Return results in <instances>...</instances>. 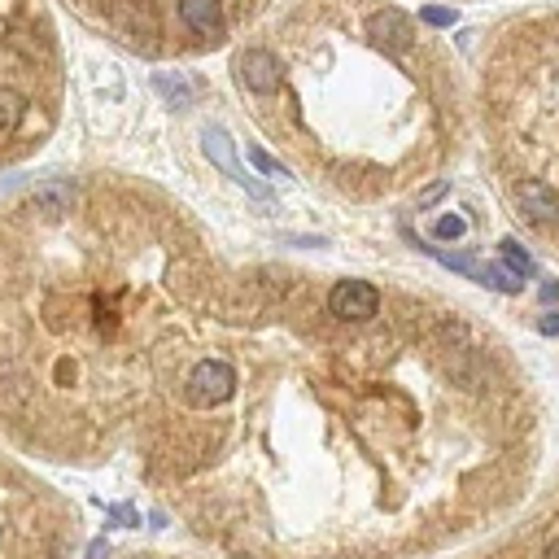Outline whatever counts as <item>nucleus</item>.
I'll return each mask as SVG.
<instances>
[{
    "label": "nucleus",
    "instance_id": "nucleus-1",
    "mask_svg": "<svg viewBox=\"0 0 559 559\" xmlns=\"http://www.w3.org/2000/svg\"><path fill=\"white\" fill-rule=\"evenodd\" d=\"M271 123L350 201H389L446 171L468 136L450 44L394 0H297L263 44Z\"/></svg>",
    "mask_w": 559,
    "mask_h": 559
},
{
    "label": "nucleus",
    "instance_id": "nucleus-2",
    "mask_svg": "<svg viewBox=\"0 0 559 559\" xmlns=\"http://www.w3.org/2000/svg\"><path fill=\"white\" fill-rule=\"evenodd\" d=\"M477 114L511 219L559 263V5L520 9L481 31Z\"/></svg>",
    "mask_w": 559,
    "mask_h": 559
},
{
    "label": "nucleus",
    "instance_id": "nucleus-3",
    "mask_svg": "<svg viewBox=\"0 0 559 559\" xmlns=\"http://www.w3.org/2000/svg\"><path fill=\"white\" fill-rule=\"evenodd\" d=\"M468 559H559V481L507 533H498Z\"/></svg>",
    "mask_w": 559,
    "mask_h": 559
},
{
    "label": "nucleus",
    "instance_id": "nucleus-4",
    "mask_svg": "<svg viewBox=\"0 0 559 559\" xmlns=\"http://www.w3.org/2000/svg\"><path fill=\"white\" fill-rule=\"evenodd\" d=\"M236 389H241V372L228 359H219V354H206V359H197L184 372L180 402L188 411H214V407H228Z\"/></svg>",
    "mask_w": 559,
    "mask_h": 559
},
{
    "label": "nucleus",
    "instance_id": "nucleus-5",
    "mask_svg": "<svg viewBox=\"0 0 559 559\" xmlns=\"http://www.w3.org/2000/svg\"><path fill=\"white\" fill-rule=\"evenodd\" d=\"M328 311L341 315V319H372L380 306H385V289L372 280H359V276H346V280H332L328 293H324Z\"/></svg>",
    "mask_w": 559,
    "mask_h": 559
},
{
    "label": "nucleus",
    "instance_id": "nucleus-6",
    "mask_svg": "<svg viewBox=\"0 0 559 559\" xmlns=\"http://www.w3.org/2000/svg\"><path fill=\"white\" fill-rule=\"evenodd\" d=\"M70 201H75V184H70V180L35 184V193H31V206H35V210H49V214L70 210Z\"/></svg>",
    "mask_w": 559,
    "mask_h": 559
},
{
    "label": "nucleus",
    "instance_id": "nucleus-7",
    "mask_svg": "<svg viewBox=\"0 0 559 559\" xmlns=\"http://www.w3.org/2000/svg\"><path fill=\"white\" fill-rule=\"evenodd\" d=\"M22 118H27V97L14 88H0V136H14Z\"/></svg>",
    "mask_w": 559,
    "mask_h": 559
},
{
    "label": "nucleus",
    "instance_id": "nucleus-8",
    "mask_svg": "<svg viewBox=\"0 0 559 559\" xmlns=\"http://www.w3.org/2000/svg\"><path fill=\"white\" fill-rule=\"evenodd\" d=\"M206 149H210V158L232 175V180H241V184H245V171L236 166V158H232V140L223 136V127H210V132H206Z\"/></svg>",
    "mask_w": 559,
    "mask_h": 559
},
{
    "label": "nucleus",
    "instance_id": "nucleus-9",
    "mask_svg": "<svg viewBox=\"0 0 559 559\" xmlns=\"http://www.w3.org/2000/svg\"><path fill=\"white\" fill-rule=\"evenodd\" d=\"M503 258H507V263L516 267V271H533V258H529V254H520V249L511 245V241H503Z\"/></svg>",
    "mask_w": 559,
    "mask_h": 559
},
{
    "label": "nucleus",
    "instance_id": "nucleus-10",
    "mask_svg": "<svg viewBox=\"0 0 559 559\" xmlns=\"http://www.w3.org/2000/svg\"><path fill=\"white\" fill-rule=\"evenodd\" d=\"M249 158L258 162V171H267V175H284V166L271 158V153H263V149H249Z\"/></svg>",
    "mask_w": 559,
    "mask_h": 559
},
{
    "label": "nucleus",
    "instance_id": "nucleus-11",
    "mask_svg": "<svg viewBox=\"0 0 559 559\" xmlns=\"http://www.w3.org/2000/svg\"><path fill=\"white\" fill-rule=\"evenodd\" d=\"M542 332H559V319H555V315H546V319H542Z\"/></svg>",
    "mask_w": 559,
    "mask_h": 559
},
{
    "label": "nucleus",
    "instance_id": "nucleus-12",
    "mask_svg": "<svg viewBox=\"0 0 559 559\" xmlns=\"http://www.w3.org/2000/svg\"><path fill=\"white\" fill-rule=\"evenodd\" d=\"M88 559H105V542H92V551H88Z\"/></svg>",
    "mask_w": 559,
    "mask_h": 559
}]
</instances>
